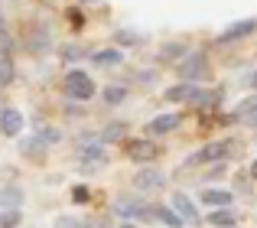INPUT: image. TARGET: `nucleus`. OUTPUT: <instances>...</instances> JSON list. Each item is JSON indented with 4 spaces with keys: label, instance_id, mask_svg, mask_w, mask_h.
Returning <instances> with one entry per match:
<instances>
[{
    "label": "nucleus",
    "instance_id": "f257e3e1",
    "mask_svg": "<svg viewBox=\"0 0 257 228\" xmlns=\"http://www.w3.org/2000/svg\"><path fill=\"white\" fill-rule=\"evenodd\" d=\"M62 91L69 101H88V98H94V91H98V85H94V78L88 75L82 69H69L62 78Z\"/></svg>",
    "mask_w": 257,
    "mask_h": 228
},
{
    "label": "nucleus",
    "instance_id": "f03ea898",
    "mask_svg": "<svg viewBox=\"0 0 257 228\" xmlns=\"http://www.w3.org/2000/svg\"><path fill=\"white\" fill-rule=\"evenodd\" d=\"M208 56L202 49H192V52H186V56L176 62V72H179V78H186V82H199V78H205L208 75Z\"/></svg>",
    "mask_w": 257,
    "mask_h": 228
},
{
    "label": "nucleus",
    "instance_id": "7ed1b4c3",
    "mask_svg": "<svg viewBox=\"0 0 257 228\" xmlns=\"http://www.w3.org/2000/svg\"><path fill=\"white\" fill-rule=\"evenodd\" d=\"M114 212L120 218H134V222H147V218H157V205H147L140 196H120L114 202Z\"/></svg>",
    "mask_w": 257,
    "mask_h": 228
},
{
    "label": "nucleus",
    "instance_id": "20e7f679",
    "mask_svg": "<svg viewBox=\"0 0 257 228\" xmlns=\"http://www.w3.org/2000/svg\"><path fill=\"white\" fill-rule=\"evenodd\" d=\"M234 144L238 140H215V144H205L199 153H192L189 157V166H195V163H218V160H228L234 153Z\"/></svg>",
    "mask_w": 257,
    "mask_h": 228
},
{
    "label": "nucleus",
    "instance_id": "39448f33",
    "mask_svg": "<svg viewBox=\"0 0 257 228\" xmlns=\"http://www.w3.org/2000/svg\"><path fill=\"white\" fill-rule=\"evenodd\" d=\"M107 144H94V140H85L82 147H78V160H82V170L85 173H98L101 166L107 163V150H104Z\"/></svg>",
    "mask_w": 257,
    "mask_h": 228
},
{
    "label": "nucleus",
    "instance_id": "423d86ee",
    "mask_svg": "<svg viewBox=\"0 0 257 228\" xmlns=\"http://www.w3.org/2000/svg\"><path fill=\"white\" fill-rule=\"evenodd\" d=\"M124 153L134 160V163H153L160 157V144H153L150 137H140V140H124Z\"/></svg>",
    "mask_w": 257,
    "mask_h": 228
},
{
    "label": "nucleus",
    "instance_id": "0eeeda50",
    "mask_svg": "<svg viewBox=\"0 0 257 228\" xmlns=\"http://www.w3.org/2000/svg\"><path fill=\"white\" fill-rule=\"evenodd\" d=\"M254 33H257V20H238V23H231L228 30L218 33V43L221 46H231V43H238V39L254 36Z\"/></svg>",
    "mask_w": 257,
    "mask_h": 228
},
{
    "label": "nucleus",
    "instance_id": "6e6552de",
    "mask_svg": "<svg viewBox=\"0 0 257 228\" xmlns=\"http://www.w3.org/2000/svg\"><path fill=\"white\" fill-rule=\"evenodd\" d=\"M173 209H176V212L182 215V222H186V225H202L199 205L192 202V196H189V192H182V189L176 192V196H173Z\"/></svg>",
    "mask_w": 257,
    "mask_h": 228
},
{
    "label": "nucleus",
    "instance_id": "1a4fd4ad",
    "mask_svg": "<svg viewBox=\"0 0 257 228\" xmlns=\"http://www.w3.org/2000/svg\"><path fill=\"white\" fill-rule=\"evenodd\" d=\"M23 124H26V118L17 108H10V104L0 108V134H4V137H20Z\"/></svg>",
    "mask_w": 257,
    "mask_h": 228
},
{
    "label": "nucleus",
    "instance_id": "9d476101",
    "mask_svg": "<svg viewBox=\"0 0 257 228\" xmlns=\"http://www.w3.org/2000/svg\"><path fill=\"white\" fill-rule=\"evenodd\" d=\"M26 49H30V52L49 49V26H46V23H30V26H26Z\"/></svg>",
    "mask_w": 257,
    "mask_h": 228
},
{
    "label": "nucleus",
    "instance_id": "9b49d317",
    "mask_svg": "<svg viewBox=\"0 0 257 228\" xmlns=\"http://www.w3.org/2000/svg\"><path fill=\"white\" fill-rule=\"evenodd\" d=\"M179 124H182V114H157V118L147 124V134H150V137H160V134H173Z\"/></svg>",
    "mask_w": 257,
    "mask_h": 228
},
{
    "label": "nucleus",
    "instance_id": "f8f14e48",
    "mask_svg": "<svg viewBox=\"0 0 257 228\" xmlns=\"http://www.w3.org/2000/svg\"><path fill=\"white\" fill-rule=\"evenodd\" d=\"M199 95V88H195V82H176V85H170V88L163 91V98L166 101H173V104H179V101H192V98Z\"/></svg>",
    "mask_w": 257,
    "mask_h": 228
},
{
    "label": "nucleus",
    "instance_id": "ddd939ff",
    "mask_svg": "<svg viewBox=\"0 0 257 228\" xmlns=\"http://www.w3.org/2000/svg\"><path fill=\"white\" fill-rule=\"evenodd\" d=\"M127 137H131V124L127 121H111L101 131V144H124Z\"/></svg>",
    "mask_w": 257,
    "mask_h": 228
},
{
    "label": "nucleus",
    "instance_id": "4468645a",
    "mask_svg": "<svg viewBox=\"0 0 257 228\" xmlns=\"http://www.w3.org/2000/svg\"><path fill=\"white\" fill-rule=\"evenodd\" d=\"M186 52H189V46L182 43V39H179V43H163V46H160V52H157V62L160 65H176Z\"/></svg>",
    "mask_w": 257,
    "mask_h": 228
},
{
    "label": "nucleus",
    "instance_id": "2eb2a0df",
    "mask_svg": "<svg viewBox=\"0 0 257 228\" xmlns=\"http://www.w3.org/2000/svg\"><path fill=\"white\" fill-rule=\"evenodd\" d=\"M46 150H49V144H46L39 134H33V137H23V140H20V153H23L26 160H43Z\"/></svg>",
    "mask_w": 257,
    "mask_h": 228
},
{
    "label": "nucleus",
    "instance_id": "dca6fc26",
    "mask_svg": "<svg viewBox=\"0 0 257 228\" xmlns=\"http://www.w3.org/2000/svg\"><path fill=\"white\" fill-rule=\"evenodd\" d=\"M134 186H137V189L157 192V189H163V186H166V176L160 170H140L137 176H134Z\"/></svg>",
    "mask_w": 257,
    "mask_h": 228
},
{
    "label": "nucleus",
    "instance_id": "f3484780",
    "mask_svg": "<svg viewBox=\"0 0 257 228\" xmlns=\"http://www.w3.org/2000/svg\"><path fill=\"white\" fill-rule=\"evenodd\" d=\"M228 118H231L234 124H238V121H247V124H251V121L257 118V91H254V95H247L244 101L234 104V111L228 114Z\"/></svg>",
    "mask_w": 257,
    "mask_h": 228
},
{
    "label": "nucleus",
    "instance_id": "a211bd4d",
    "mask_svg": "<svg viewBox=\"0 0 257 228\" xmlns=\"http://www.w3.org/2000/svg\"><path fill=\"white\" fill-rule=\"evenodd\" d=\"M221 98H225V91H221V88H212V91L199 88V95H195L189 104H195V108H202V111H212V108H218V104H221Z\"/></svg>",
    "mask_w": 257,
    "mask_h": 228
},
{
    "label": "nucleus",
    "instance_id": "6ab92c4d",
    "mask_svg": "<svg viewBox=\"0 0 257 228\" xmlns=\"http://www.w3.org/2000/svg\"><path fill=\"white\" fill-rule=\"evenodd\" d=\"M202 205H208V209H221V205H231V192L215 189V186H205V189H202Z\"/></svg>",
    "mask_w": 257,
    "mask_h": 228
},
{
    "label": "nucleus",
    "instance_id": "aec40b11",
    "mask_svg": "<svg viewBox=\"0 0 257 228\" xmlns=\"http://www.w3.org/2000/svg\"><path fill=\"white\" fill-rule=\"evenodd\" d=\"M20 202H23V189H20L17 183L0 189V209H20Z\"/></svg>",
    "mask_w": 257,
    "mask_h": 228
},
{
    "label": "nucleus",
    "instance_id": "412c9836",
    "mask_svg": "<svg viewBox=\"0 0 257 228\" xmlns=\"http://www.w3.org/2000/svg\"><path fill=\"white\" fill-rule=\"evenodd\" d=\"M208 222H212L215 228H234V212L228 209V205H221V209H208Z\"/></svg>",
    "mask_w": 257,
    "mask_h": 228
},
{
    "label": "nucleus",
    "instance_id": "4be33fe9",
    "mask_svg": "<svg viewBox=\"0 0 257 228\" xmlns=\"http://www.w3.org/2000/svg\"><path fill=\"white\" fill-rule=\"evenodd\" d=\"M91 62L111 69V65H120V62H124V56H120V49H98V52H91Z\"/></svg>",
    "mask_w": 257,
    "mask_h": 228
},
{
    "label": "nucleus",
    "instance_id": "5701e85b",
    "mask_svg": "<svg viewBox=\"0 0 257 228\" xmlns=\"http://www.w3.org/2000/svg\"><path fill=\"white\" fill-rule=\"evenodd\" d=\"M157 222H163L166 228H182V225H186L182 215L173 209V205H170V209H166V205H157Z\"/></svg>",
    "mask_w": 257,
    "mask_h": 228
},
{
    "label": "nucleus",
    "instance_id": "b1692460",
    "mask_svg": "<svg viewBox=\"0 0 257 228\" xmlns=\"http://www.w3.org/2000/svg\"><path fill=\"white\" fill-rule=\"evenodd\" d=\"M127 95H131V91H127L124 85H107V88H104V104L117 108V104H124V101H127Z\"/></svg>",
    "mask_w": 257,
    "mask_h": 228
},
{
    "label": "nucleus",
    "instance_id": "393cba45",
    "mask_svg": "<svg viewBox=\"0 0 257 228\" xmlns=\"http://www.w3.org/2000/svg\"><path fill=\"white\" fill-rule=\"evenodd\" d=\"M17 78V65H13L10 56H0V88H7V85Z\"/></svg>",
    "mask_w": 257,
    "mask_h": 228
},
{
    "label": "nucleus",
    "instance_id": "a878e982",
    "mask_svg": "<svg viewBox=\"0 0 257 228\" xmlns=\"http://www.w3.org/2000/svg\"><path fill=\"white\" fill-rule=\"evenodd\" d=\"M59 56H62V62H69V65H72V62H82L88 52L82 49V46H75V43H65L62 49H59Z\"/></svg>",
    "mask_w": 257,
    "mask_h": 228
},
{
    "label": "nucleus",
    "instance_id": "bb28decb",
    "mask_svg": "<svg viewBox=\"0 0 257 228\" xmlns=\"http://www.w3.org/2000/svg\"><path fill=\"white\" fill-rule=\"evenodd\" d=\"M20 222H23L20 209H0V228H17Z\"/></svg>",
    "mask_w": 257,
    "mask_h": 228
},
{
    "label": "nucleus",
    "instance_id": "cd10ccee",
    "mask_svg": "<svg viewBox=\"0 0 257 228\" xmlns=\"http://www.w3.org/2000/svg\"><path fill=\"white\" fill-rule=\"evenodd\" d=\"M72 202L75 205H85V202H91V189H88V186H72Z\"/></svg>",
    "mask_w": 257,
    "mask_h": 228
},
{
    "label": "nucleus",
    "instance_id": "c85d7f7f",
    "mask_svg": "<svg viewBox=\"0 0 257 228\" xmlns=\"http://www.w3.org/2000/svg\"><path fill=\"white\" fill-rule=\"evenodd\" d=\"M13 49H17V43H13V36L4 26V30H0V56H13Z\"/></svg>",
    "mask_w": 257,
    "mask_h": 228
},
{
    "label": "nucleus",
    "instance_id": "c756f323",
    "mask_svg": "<svg viewBox=\"0 0 257 228\" xmlns=\"http://www.w3.org/2000/svg\"><path fill=\"white\" fill-rule=\"evenodd\" d=\"M36 134H39V137H43L49 147H52V144H59V137H62V134H59L56 127H46V124H43V127H36Z\"/></svg>",
    "mask_w": 257,
    "mask_h": 228
},
{
    "label": "nucleus",
    "instance_id": "7c9ffc66",
    "mask_svg": "<svg viewBox=\"0 0 257 228\" xmlns=\"http://www.w3.org/2000/svg\"><path fill=\"white\" fill-rule=\"evenodd\" d=\"M56 228H88V218H69V215H62L56 222Z\"/></svg>",
    "mask_w": 257,
    "mask_h": 228
},
{
    "label": "nucleus",
    "instance_id": "2f4dec72",
    "mask_svg": "<svg viewBox=\"0 0 257 228\" xmlns=\"http://www.w3.org/2000/svg\"><path fill=\"white\" fill-rule=\"evenodd\" d=\"M221 176H225V160H218V163H212L205 170V183L208 179H221Z\"/></svg>",
    "mask_w": 257,
    "mask_h": 228
},
{
    "label": "nucleus",
    "instance_id": "473e14b6",
    "mask_svg": "<svg viewBox=\"0 0 257 228\" xmlns=\"http://www.w3.org/2000/svg\"><path fill=\"white\" fill-rule=\"evenodd\" d=\"M117 43H120V46H137V43H140V39H137V36H134V33H127V30H120V33H117Z\"/></svg>",
    "mask_w": 257,
    "mask_h": 228
},
{
    "label": "nucleus",
    "instance_id": "72a5a7b5",
    "mask_svg": "<svg viewBox=\"0 0 257 228\" xmlns=\"http://www.w3.org/2000/svg\"><path fill=\"white\" fill-rule=\"evenodd\" d=\"M69 23H72V26H82V23H85V13L78 10V7H72V10H69Z\"/></svg>",
    "mask_w": 257,
    "mask_h": 228
},
{
    "label": "nucleus",
    "instance_id": "f704fd0d",
    "mask_svg": "<svg viewBox=\"0 0 257 228\" xmlns=\"http://www.w3.org/2000/svg\"><path fill=\"white\" fill-rule=\"evenodd\" d=\"M120 228H140V225L134 222V218H124V225H120Z\"/></svg>",
    "mask_w": 257,
    "mask_h": 228
},
{
    "label": "nucleus",
    "instance_id": "c9c22d12",
    "mask_svg": "<svg viewBox=\"0 0 257 228\" xmlns=\"http://www.w3.org/2000/svg\"><path fill=\"white\" fill-rule=\"evenodd\" d=\"M247 82H251V88H254V91H257V69H254V72H251V78H247Z\"/></svg>",
    "mask_w": 257,
    "mask_h": 228
},
{
    "label": "nucleus",
    "instance_id": "e433bc0d",
    "mask_svg": "<svg viewBox=\"0 0 257 228\" xmlns=\"http://www.w3.org/2000/svg\"><path fill=\"white\" fill-rule=\"evenodd\" d=\"M251 179H257V160L251 163Z\"/></svg>",
    "mask_w": 257,
    "mask_h": 228
},
{
    "label": "nucleus",
    "instance_id": "4c0bfd02",
    "mask_svg": "<svg viewBox=\"0 0 257 228\" xmlns=\"http://www.w3.org/2000/svg\"><path fill=\"white\" fill-rule=\"evenodd\" d=\"M4 26H7V20H4V13H0V30H4Z\"/></svg>",
    "mask_w": 257,
    "mask_h": 228
},
{
    "label": "nucleus",
    "instance_id": "58836bf2",
    "mask_svg": "<svg viewBox=\"0 0 257 228\" xmlns=\"http://www.w3.org/2000/svg\"><path fill=\"white\" fill-rule=\"evenodd\" d=\"M251 124H254V131H257V118H254V121H251Z\"/></svg>",
    "mask_w": 257,
    "mask_h": 228
}]
</instances>
